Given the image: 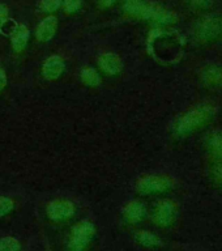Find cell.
<instances>
[{
	"label": "cell",
	"mask_w": 222,
	"mask_h": 251,
	"mask_svg": "<svg viewBox=\"0 0 222 251\" xmlns=\"http://www.w3.org/2000/svg\"><path fill=\"white\" fill-rule=\"evenodd\" d=\"M96 234V227L89 221H81L77 223L72 227L70 237V247L71 251H82L88 245H89L90 239L93 238Z\"/></svg>",
	"instance_id": "1"
},
{
	"label": "cell",
	"mask_w": 222,
	"mask_h": 251,
	"mask_svg": "<svg viewBox=\"0 0 222 251\" xmlns=\"http://www.w3.org/2000/svg\"><path fill=\"white\" fill-rule=\"evenodd\" d=\"M168 179L160 176H145L141 178L137 183V190L143 194H148L153 191H162L168 187Z\"/></svg>",
	"instance_id": "4"
},
{
	"label": "cell",
	"mask_w": 222,
	"mask_h": 251,
	"mask_svg": "<svg viewBox=\"0 0 222 251\" xmlns=\"http://www.w3.org/2000/svg\"><path fill=\"white\" fill-rule=\"evenodd\" d=\"M21 246H20L19 241L13 237H4L0 239V251H20Z\"/></svg>",
	"instance_id": "11"
},
{
	"label": "cell",
	"mask_w": 222,
	"mask_h": 251,
	"mask_svg": "<svg viewBox=\"0 0 222 251\" xmlns=\"http://www.w3.org/2000/svg\"><path fill=\"white\" fill-rule=\"evenodd\" d=\"M56 29H58V20L54 16H49L37 27V38L41 42H47L54 37Z\"/></svg>",
	"instance_id": "6"
},
{
	"label": "cell",
	"mask_w": 222,
	"mask_h": 251,
	"mask_svg": "<svg viewBox=\"0 0 222 251\" xmlns=\"http://www.w3.org/2000/svg\"><path fill=\"white\" fill-rule=\"evenodd\" d=\"M150 4L147 0H125L124 11L128 15L136 16V17H144L147 19L148 8Z\"/></svg>",
	"instance_id": "7"
},
{
	"label": "cell",
	"mask_w": 222,
	"mask_h": 251,
	"mask_svg": "<svg viewBox=\"0 0 222 251\" xmlns=\"http://www.w3.org/2000/svg\"><path fill=\"white\" fill-rule=\"evenodd\" d=\"M98 63H99V67L102 68V71H105L106 74L109 75L119 74L122 71V67H123L122 59L117 54H113V52L102 54L98 59Z\"/></svg>",
	"instance_id": "5"
},
{
	"label": "cell",
	"mask_w": 222,
	"mask_h": 251,
	"mask_svg": "<svg viewBox=\"0 0 222 251\" xmlns=\"http://www.w3.org/2000/svg\"><path fill=\"white\" fill-rule=\"evenodd\" d=\"M136 238L139 239V242L145 245V246H152V245H156L157 238L150 233H147V231H141L136 235Z\"/></svg>",
	"instance_id": "16"
},
{
	"label": "cell",
	"mask_w": 222,
	"mask_h": 251,
	"mask_svg": "<svg viewBox=\"0 0 222 251\" xmlns=\"http://www.w3.org/2000/svg\"><path fill=\"white\" fill-rule=\"evenodd\" d=\"M12 47L16 52H20L25 49L29 39V30L25 25H19L16 31L12 34Z\"/></svg>",
	"instance_id": "8"
},
{
	"label": "cell",
	"mask_w": 222,
	"mask_h": 251,
	"mask_svg": "<svg viewBox=\"0 0 222 251\" xmlns=\"http://www.w3.org/2000/svg\"><path fill=\"white\" fill-rule=\"evenodd\" d=\"M17 26H19V24L16 23L15 20H5L0 25V33L4 35H8V37H12V34L15 33Z\"/></svg>",
	"instance_id": "13"
},
{
	"label": "cell",
	"mask_w": 222,
	"mask_h": 251,
	"mask_svg": "<svg viewBox=\"0 0 222 251\" xmlns=\"http://www.w3.org/2000/svg\"><path fill=\"white\" fill-rule=\"evenodd\" d=\"M8 20V8L5 4H0V25Z\"/></svg>",
	"instance_id": "18"
},
{
	"label": "cell",
	"mask_w": 222,
	"mask_h": 251,
	"mask_svg": "<svg viewBox=\"0 0 222 251\" xmlns=\"http://www.w3.org/2000/svg\"><path fill=\"white\" fill-rule=\"evenodd\" d=\"M13 209V201L7 196H0V217L8 215Z\"/></svg>",
	"instance_id": "15"
},
{
	"label": "cell",
	"mask_w": 222,
	"mask_h": 251,
	"mask_svg": "<svg viewBox=\"0 0 222 251\" xmlns=\"http://www.w3.org/2000/svg\"><path fill=\"white\" fill-rule=\"evenodd\" d=\"M81 4L82 0H64V11L67 13H74V12L78 11Z\"/></svg>",
	"instance_id": "17"
},
{
	"label": "cell",
	"mask_w": 222,
	"mask_h": 251,
	"mask_svg": "<svg viewBox=\"0 0 222 251\" xmlns=\"http://www.w3.org/2000/svg\"><path fill=\"white\" fill-rule=\"evenodd\" d=\"M66 68L64 60L58 55H52L43 63L42 74L47 80H56Z\"/></svg>",
	"instance_id": "3"
},
{
	"label": "cell",
	"mask_w": 222,
	"mask_h": 251,
	"mask_svg": "<svg viewBox=\"0 0 222 251\" xmlns=\"http://www.w3.org/2000/svg\"><path fill=\"white\" fill-rule=\"evenodd\" d=\"M115 1H117V0H99V5H101L102 8H107L110 7V5H113Z\"/></svg>",
	"instance_id": "20"
},
{
	"label": "cell",
	"mask_w": 222,
	"mask_h": 251,
	"mask_svg": "<svg viewBox=\"0 0 222 251\" xmlns=\"http://www.w3.org/2000/svg\"><path fill=\"white\" fill-rule=\"evenodd\" d=\"M74 213V205L72 204V201L70 200L59 199L51 201L49 205H47V215L51 220L54 221H62V220H66L68 217Z\"/></svg>",
	"instance_id": "2"
},
{
	"label": "cell",
	"mask_w": 222,
	"mask_h": 251,
	"mask_svg": "<svg viewBox=\"0 0 222 251\" xmlns=\"http://www.w3.org/2000/svg\"><path fill=\"white\" fill-rule=\"evenodd\" d=\"M170 217V208H169L168 203L161 204L156 213V221L158 224H166Z\"/></svg>",
	"instance_id": "12"
},
{
	"label": "cell",
	"mask_w": 222,
	"mask_h": 251,
	"mask_svg": "<svg viewBox=\"0 0 222 251\" xmlns=\"http://www.w3.org/2000/svg\"><path fill=\"white\" fill-rule=\"evenodd\" d=\"M60 5H62V0H41V9L47 13L58 11Z\"/></svg>",
	"instance_id": "14"
},
{
	"label": "cell",
	"mask_w": 222,
	"mask_h": 251,
	"mask_svg": "<svg viewBox=\"0 0 222 251\" xmlns=\"http://www.w3.org/2000/svg\"><path fill=\"white\" fill-rule=\"evenodd\" d=\"M81 80L84 84L89 86H97L101 82L99 75L97 74V71L92 68V67H86L81 71Z\"/></svg>",
	"instance_id": "10"
},
{
	"label": "cell",
	"mask_w": 222,
	"mask_h": 251,
	"mask_svg": "<svg viewBox=\"0 0 222 251\" xmlns=\"http://www.w3.org/2000/svg\"><path fill=\"white\" fill-rule=\"evenodd\" d=\"M5 85H7V76H5L3 71L0 70V90L4 89Z\"/></svg>",
	"instance_id": "19"
},
{
	"label": "cell",
	"mask_w": 222,
	"mask_h": 251,
	"mask_svg": "<svg viewBox=\"0 0 222 251\" xmlns=\"http://www.w3.org/2000/svg\"><path fill=\"white\" fill-rule=\"evenodd\" d=\"M145 215L144 205L139 201H131V203L124 208V219L128 223H137L140 221Z\"/></svg>",
	"instance_id": "9"
}]
</instances>
